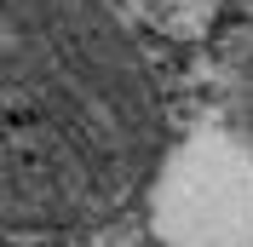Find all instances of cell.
Here are the masks:
<instances>
[{
    "label": "cell",
    "mask_w": 253,
    "mask_h": 247,
    "mask_svg": "<svg viewBox=\"0 0 253 247\" xmlns=\"http://www.w3.org/2000/svg\"><path fill=\"white\" fill-rule=\"evenodd\" d=\"M161 98L98 0H0V218L12 242L104 224L150 184Z\"/></svg>",
    "instance_id": "1"
},
{
    "label": "cell",
    "mask_w": 253,
    "mask_h": 247,
    "mask_svg": "<svg viewBox=\"0 0 253 247\" xmlns=\"http://www.w3.org/2000/svg\"><path fill=\"white\" fill-rule=\"evenodd\" d=\"M236 115H242V132L253 144V41H248V58H242V75H236Z\"/></svg>",
    "instance_id": "2"
}]
</instances>
